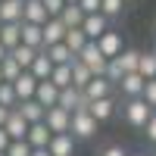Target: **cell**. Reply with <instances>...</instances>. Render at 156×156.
Instances as JSON below:
<instances>
[{"mask_svg": "<svg viewBox=\"0 0 156 156\" xmlns=\"http://www.w3.org/2000/svg\"><path fill=\"white\" fill-rule=\"evenodd\" d=\"M62 44H66L72 53L78 56V50L87 44V37H84V31H81V28H66V37H62Z\"/></svg>", "mask_w": 156, "mask_h": 156, "instance_id": "f546056e", "label": "cell"}, {"mask_svg": "<svg viewBox=\"0 0 156 156\" xmlns=\"http://www.w3.org/2000/svg\"><path fill=\"white\" fill-rule=\"evenodd\" d=\"M16 103H19V100H16V90H12V84L3 81V84H0V106H9V109H12Z\"/></svg>", "mask_w": 156, "mask_h": 156, "instance_id": "836d02e7", "label": "cell"}, {"mask_svg": "<svg viewBox=\"0 0 156 156\" xmlns=\"http://www.w3.org/2000/svg\"><path fill=\"white\" fill-rule=\"evenodd\" d=\"M6 53H9V50H6V47H3V44H0V59H3V56H6Z\"/></svg>", "mask_w": 156, "mask_h": 156, "instance_id": "ee69618b", "label": "cell"}, {"mask_svg": "<svg viewBox=\"0 0 156 156\" xmlns=\"http://www.w3.org/2000/svg\"><path fill=\"white\" fill-rule=\"evenodd\" d=\"M25 72H31V75L37 78V81H47V78H50V72H53V62H50V56L44 53V50H37L34 62H31V66L25 69Z\"/></svg>", "mask_w": 156, "mask_h": 156, "instance_id": "ffe728a7", "label": "cell"}, {"mask_svg": "<svg viewBox=\"0 0 156 156\" xmlns=\"http://www.w3.org/2000/svg\"><path fill=\"white\" fill-rule=\"evenodd\" d=\"M31 156H50V153H47V147H37V150H31Z\"/></svg>", "mask_w": 156, "mask_h": 156, "instance_id": "7bdbcfd3", "label": "cell"}, {"mask_svg": "<svg viewBox=\"0 0 156 156\" xmlns=\"http://www.w3.org/2000/svg\"><path fill=\"white\" fill-rule=\"evenodd\" d=\"M97 47H100V53L106 56V59H115L125 50V44H122V34L119 31H112V28H106L100 37H97Z\"/></svg>", "mask_w": 156, "mask_h": 156, "instance_id": "5b68a950", "label": "cell"}, {"mask_svg": "<svg viewBox=\"0 0 156 156\" xmlns=\"http://www.w3.org/2000/svg\"><path fill=\"white\" fill-rule=\"evenodd\" d=\"M106 28H109V19L103 16V12H90V16H84V22H81V31H84L87 41H97Z\"/></svg>", "mask_w": 156, "mask_h": 156, "instance_id": "52a82bcc", "label": "cell"}, {"mask_svg": "<svg viewBox=\"0 0 156 156\" xmlns=\"http://www.w3.org/2000/svg\"><path fill=\"white\" fill-rule=\"evenodd\" d=\"M9 84H12V90H16V100H31L34 97V87H37V78L31 72H22L16 81H9Z\"/></svg>", "mask_w": 156, "mask_h": 156, "instance_id": "5bb4252c", "label": "cell"}, {"mask_svg": "<svg viewBox=\"0 0 156 156\" xmlns=\"http://www.w3.org/2000/svg\"><path fill=\"white\" fill-rule=\"evenodd\" d=\"M87 112L94 115L97 122H109L115 115V100L112 97H100V100H90L87 103Z\"/></svg>", "mask_w": 156, "mask_h": 156, "instance_id": "8fae6325", "label": "cell"}, {"mask_svg": "<svg viewBox=\"0 0 156 156\" xmlns=\"http://www.w3.org/2000/svg\"><path fill=\"white\" fill-rule=\"evenodd\" d=\"M137 75L144 78H156V50H147V53H140V59H137Z\"/></svg>", "mask_w": 156, "mask_h": 156, "instance_id": "484cf974", "label": "cell"}, {"mask_svg": "<svg viewBox=\"0 0 156 156\" xmlns=\"http://www.w3.org/2000/svg\"><path fill=\"white\" fill-rule=\"evenodd\" d=\"M56 97H59V87H56V84H50V81H37V87H34V100L41 103L44 109L56 106Z\"/></svg>", "mask_w": 156, "mask_h": 156, "instance_id": "d6986e66", "label": "cell"}, {"mask_svg": "<svg viewBox=\"0 0 156 156\" xmlns=\"http://www.w3.org/2000/svg\"><path fill=\"white\" fill-rule=\"evenodd\" d=\"M75 147H78V140L72 134H53L47 144V153L50 156H75Z\"/></svg>", "mask_w": 156, "mask_h": 156, "instance_id": "ba28073f", "label": "cell"}, {"mask_svg": "<svg viewBox=\"0 0 156 156\" xmlns=\"http://www.w3.org/2000/svg\"><path fill=\"white\" fill-rule=\"evenodd\" d=\"M100 156H128V153H125L119 144H109V147H103V153H100Z\"/></svg>", "mask_w": 156, "mask_h": 156, "instance_id": "ab89813d", "label": "cell"}, {"mask_svg": "<svg viewBox=\"0 0 156 156\" xmlns=\"http://www.w3.org/2000/svg\"><path fill=\"white\" fill-rule=\"evenodd\" d=\"M50 16H47V9L41 0H25L22 3V22H31V25H44Z\"/></svg>", "mask_w": 156, "mask_h": 156, "instance_id": "4fadbf2b", "label": "cell"}, {"mask_svg": "<svg viewBox=\"0 0 156 156\" xmlns=\"http://www.w3.org/2000/svg\"><path fill=\"white\" fill-rule=\"evenodd\" d=\"M122 6H125V0H100V12H103L106 19L122 16Z\"/></svg>", "mask_w": 156, "mask_h": 156, "instance_id": "d6a6232c", "label": "cell"}, {"mask_svg": "<svg viewBox=\"0 0 156 156\" xmlns=\"http://www.w3.org/2000/svg\"><path fill=\"white\" fill-rule=\"evenodd\" d=\"M122 75H125V72H122V66H119V59H106V72H103V78H106L112 87L122 81Z\"/></svg>", "mask_w": 156, "mask_h": 156, "instance_id": "1f68e13d", "label": "cell"}, {"mask_svg": "<svg viewBox=\"0 0 156 156\" xmlns=\"http://www.w3.org/2000/svg\"><path fill=\"white\" fill-rule=\"evenodd\" d=\"M69 122H72V112L59 109V106L44 109V125L50 128V134H69Z\"/></svg>", "mask_w": 156, "mask_h": 156, "instance_id": "277c9868", "label": "cell"}, {"mask_svg": "<svg viewBox=\"0 0 156 156\" xmlns=\"http://www.w3.org/2000/svg\"><path fill=\"white\" fill-rule=\"evenodd\" d=\"M25 0H0V22H22Z\"/></svg>", "mask_w": 156, "mask_h": 156, "instance_id": "603a6c76", "label": "cell"}, {"mask_svg": "<svg viewBox=\"0 0 156 156\" xmlns=\"http://www.w3.org/2000/svg\"><path fill=\"white\" fill-rule=\"evenodd\" d=\"M0 156H6V153H0Z\"/></svg>", "mask_w": 156, "mask_h": 156, "instance_id": "c3c4849f", "label": "cell"}, {"mask_svg": "<svg viewBox=\"0 0 156 156\" xmlns=\"http://www.w3.org/2000/svg\"><path fill=\"white\" fill-rule=\"evenodd\" d=\"M12 109H16V112L22 115V119L28 122V125H34V122H44V106H41V103H37L34 97H31V100H19Z\"/></svg>", "mask_w": 156, "mask_h": 156, "instance_id": "30bf717a", "label": "cell"}, {"mask_svg": "<svg viewBox=\"0 0 156 156\" xmlns=\"http://www.w3.org/2000/svg\"><path fill=\"white\" fill-rule=\"evenodd\" d=\"M150 112H153V109H150L140 97H131V100L125 103V119H128V125H131V128H144L147 119H150Z\"/></svg>", "mask_w": 156, "mask_h": 156, "instance_id": "3957f363", "label": "cell"}, {"mask_svg": "<svg viewBox=\"0 0 156 156\" xmlns=\"http://www.w3.org/2000/svg\"><path fill=\"white\" fill-rule=\"evenodd\" d=\"M3 153L6 156H31V147H28V140H9V147Z\"/></svg>", "mask_w": 156, "mask_h": 156, "instance_id": "d590c367", "label": "cell"}, {"mask_svg": "<svg viewBox=\"0 0 156 156\" xmlns=\"http://www.w3.org/2000/svg\"><path fill=\"white\" fill-rule=\"evenodd\" d=\"M78 62H84V66L90 69V75H103L106 72V56L100 53V47H97V41H87L81 50H78V56H75Z\"/></svg>", "mask_w": 156, "mask_h": 156, "instance_id": "7a4b0ae2", "label": "cell"}, {"mask_svg": "<svg viewBox=\"0 0 156 156\" xmlns=\"http://www.w3.org/2000/svg\"><path fill=\"white\" fill-rule=\"evenodd\" d=\"M41 34H44V47L59 44L62 37H66V25H62L59 19H47V22L41 25ZM44 47H41V50H44Z\"/></svg>", "mask_w": 156, "mask_h": 156, "instance_id": "2e32d148", "label": "cell"}, {"mask_svg": "<svg viewBox=\"0 0 156 156\" xmlns=\"http://www.w3.org/2000/svg\"><path fill=\"white\" fill-rule=\"evenodd\" d=\"M56 106L59 109H66V112H75V109H87V100H84V94L78 87H62L59 90V97H56Z\"/></svg>", "mask_w": 156, "mask_h": 156, "instance_id": "8992f818", "label": "cell"}, {"mask_svg": "<svg viewBox=\"0 0 156 156\" xmlns=\"http://www.w3.org/2000/svg\"><path fill=\"white\" fill-rule=\"evenodd\" d=\"M50 84H56L59 90L62 87H69L72 84V62H62V66H53V72H50V78H47Z\"/></svg>", "mask_w": 156, "mask_h": 156, "instance_id": "d4e9b609", "label": "cell"}, {"mask_svg": "<svg viewBox=\"0 0 156 156\" xmlns=\"http://www.w3.org/2000/svg\"><path fill=\"white\" fill-rule=\"evenodd\" d=\"M81 94H84V100H87V103H90V100H100V97H112V84H109L103 75H94V78L84 84Z\"/></svg>", "mask_w": 156, "mask_h": 156, "instance_id": "9c48e42d", "label": "cell"}, {"mask_svg": "<svg viewBox=\"0 0 156 156\" xmlns=\"http://www.w3.org/2000/svg\"><path fill=\"white\" fill-rule=\"evenodd\" d=\"M66 3H78V0H66Z\"/></svg>", "mask_w": 156, "mask_h": 156, "instance_id": "bcb514c9", "label": "cell"}, {"mask_svg": "<svg viewBox=\"0 0 156 156\" xmlns=\"http://www.w3.org/2000/svg\"><path fill=\"white\" fill-rule=\"evenodd\" d=\"M140 100H144L150 109H156V78H147V81H144V94H140Z\"/></svg>", "mask_w": 156, "mask_h": 156, "instance_id": "e575fe53", "label": "cell"}, {"mask_svg": "<svg viewBox=\"0 0 156 156\" xmlns=\"http://www.w3.org/2000/svg\"><path fill=\"white\" fill-rule=\"evenodd\" d=\"M3 131L9 134V140H25V134H28V122H25L16 109H9L6 122H3Z\"/></svg>", "mask_w": 156, "mask_h": 156, "instance_id": "7c38bea8", "label": "cell"}, {"mask_svg": "<svg viewBox=\"0 0 156 156\" xmlns=\"http://www.w3.org/2000/svg\"><path fill=\"white\" fill-rule=\"evenodd\" d=\"M0 84H3V75H0Z\"/></svg>", "mask_w": 156, "mask_h": 156, "instance_id": "7dc6e473", "label": "cell"}, {"mask_svg": "<svg viewBox=\"0 0 156 156\" xmlns=\"http://www.w3.org/2000/svg\"><path fill=\"white\" fill-rule=\"evenodd\" d=\"M9 56L16 59L22 69H28L31 62H34V56H37V50H34V47H25V44H19V47H12V50H9Z\"/></svg>", "mask_w": 156, "mask_h": 156, "instance_id": "83f0119b", "label": "cell"}, {"mask_svg": "<svg viewBox=\"0 0 156 156\" xmlns=\"http://www.w3.org/2000/svg\"><path fill=\"white\" fill-rule=\"evenodd\" d=\"M56 19L66 25V28H81L84 12H81V6H78V3H66V6H62V12H59Z\"/></svg>", "mask_w": 156, "mask_h": 156, "instance_id": "7402d4cb", "label": "cell"}, {"mask_svg": "<svg viewBox=\"0 0 156 156\" xmlns=\"http://www.w3.org/2000/svg\"><path fill=\"white\" fill-rule=\"evenodd\" d=\"M144 134H147L150 144H156V112H150V119H147V125H144Z\"/></svg>", "mask_w": 156, "mask_h": 156, "instance_id": "74e56055", "label": "cell"}, {"mask_svg": "<svg viewBox=\"0 0 156 156\" xmlns=\"http://www.w3.org/2000/svg\"><path fill=\"white\" fill-rule=\"evenodd\" d=\"M6 147H9V134H6V131H3V128H0V153H3V150H6Z\"/></svg>", "mask_w": 156, "mask_h": 156, "instance_id": "60d3db41", "label": "cell"}, {"mask_svg": "<svg viewBox=\"0 0 156 156\" xmlns=\"http://www.w3.org/2000/svg\"><path fill=\"white\" fill-rule=\"evenodd\" d=\"M0 44H3L6 50H12V47L22 44V28H19V22H0Z\"/></svg>", "mask_w": 156, "mask_h": 156, "instance_id": "ac0fdd59", "label": "cell"}, {"mask_svg": "<svg viewBox=\"0 0 156 156\" xmlns=\"http://www.w3.org/2000/svg\"><path fill=\"white\" fill-rule=\"evenodd\" d=\"M128 156H144V153H128Z\"/></svg>", "mask_w": 156, "mask_h": 156, "instance_id": "f6af8a7d", "label": "cell"}, {"mask_svg": "<svg viewBox=\"0 0 156 156\" xmlns=\"http://www.w3.org/2000/svg\"><path fill=\"white\" fill-rule=\"evenodd\" d=\"M115 59H119V66H122V72H137V59H140V50H122V53L119 56H115Z\"/></svg>", "mask_w": 156, "mask_h": 156, "instance_id": "4dcf8cb0", "label": "cell"}, {"mask_svg": "<svg viewBox=\"0 0 156 156\" xmlns=\"http://www.w3.org/2000/svg\"><path fill=\"white\" fill-rule=\"evenodd\" d=\"M6 115H9V106H0V128H3V122H6Z\"/></svg>", "mask_w": 156, "mask_h": 156, "instance_id": "b9f144b4", "label": "cell"}, {"mask_svg": "<svg viewBox=\"0 0 156 156\" xmlns=\"http://www.w3.org/2000/svg\"><path fill=\"white\" fill-rule=\"evenodd\" d=\"M22 72H25V69H22L19 62L9 56V53H6L3 59H0V75H3V81H16V78H19Z\"/></svg>", "mask_w": 156, "mask_h": 156, "instance_id": "f1b7e54d", "label": "cell"}, {"mask_svg": "<svg viewBox=\"0 0 156 156\" xmlns=\"http://www.w3.org/2000/svg\"><path fill=\"white\" fill-rule=\"evenodd\" d=\"M78 6L84 16H90V12H100V0H78Z\"/></svg>", "mask_w": 156, "mask_h": 156, "instance_id": "f35d334b", "label": "cell"}, {"mask_svg": "<svg viewBox=\"0 0 156 156\" xmlns=\"http://www.w3.org/2000/svg\"><path fill=\"white\" fill-rule=\"evenodd\" d=\"M97 128H100V122H97L87 109H75V112H72L69 134H72L75 140H87V137H94V134H97Z\"/></svg>", "mask_w": 156, "mask_h": 156, "instance_id": "6da1fadb", "label": "cell"}, {"mask_svg": "<svg viewBox=\"0 0 156 156\" xmlns=\"http://www.w3.org/2000/svg\"><path fill=\"white\" fill-rule=\"evenodd\" d=\"M44 53L50 56V62H53V66H62V62H72L75 59V53H72V50L66 47V44H50V47H44Z\"/></svg>", "mask_w": 156, "mask_h": 156, "instance_id": "cb8c5ba5", "label": "cell"}, {"mask_svg": "<svg viewBox=\"0 0 156 156\" xmlns=\"http://www.w3.org/2000/svg\"><path fill=\"white\" fill-rule=\"evenodd\" d=\"M19 28H22V44H25V47H34V50H41V47H44V34H41V25H31V22H19Z\"/></svg>", "mask_w": 156, "mask_h": 156, "instance_id": "44dd1931", "label": "cell"}, {"mask_svg": "<svg viewBox=\"0 0 156 156\" xmlns=\"http://www.w3.org/2000/svg\"><path fill=\"white\" fill-rule=\"evenodd\" d=\"M50 128L44 125V122H34V125H28V134H25V140H28V147L31 150H37V147H47L50 144Z\"/></svg>", "mask_w": 156, "mask_h": 156, "instance_id": "e0dca14e", "label": "cell"}, {"mask_svg": "<svg viewBox=\"0 0 156 156\" xmlns=\"http://www.w3.org/2000/svg\"><path fill=\"white\" fill-rule=\"evenodd\" d=\"M90 69L84 66V62H78V59H72V87H78V90H84V84L90 81Z\"/></svg>", "mask_w": 156, "mask_h": 156, "instance_id": "4316f807", "label": "cell"}, {"mask_svg": "<svg viewBox=\"0 0 156 156\" xmlns=\"http://www.w3.org/2000/svg\"><path fill=\"white\" fill-rule=\"evenodd\" d=\"M153 156H156V150H153Z\"/></svg>", "mask_w": 156, "mask_h": 156, "instance_id": "681fc988", "label": "cell"}, {"mask_svg": "<svg viewBox=\"0 0 156 156\" xmlns=\"http://www.w3.org/2000/svg\"><path fill=\"white\" fill-rule=\"evenodd\" d=\"M41 3H44V9H47V16L56 19L59 12H62V6H66V0H41Z\"/></svg>", "mask_w": 156, "mask_h": 156, "instance_id": "8d00e7d4", "label": "cell"}, {"mask_svg": "<svg viewBox=\"0 0 156 156\" xmlns=\"http://www.w3.org/2000/svg\"><path fill=\"white\" fill-rule=\"evenodd\" d=\"M115 87H119L122 94L131 100V97H140V94H144V78H140L137 72H125V75H122V81L115 84Z\"/></svg>", "mask_w": 156, "mask_h": 156, "instance_id": "9a60e30c", "label": "cell"}]
</instances>
